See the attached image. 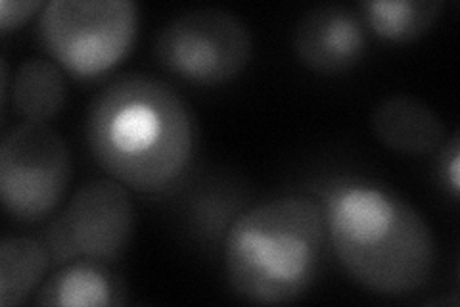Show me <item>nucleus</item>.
<instances>
[{
  "instance_id": "nucleus-1",
  "label": "nucleus",
  "mask_w": 460,
  "mask_h": 307,
  "mask_svg": "<svg viewBox=\"0 0 460 307\" xmlns=\"http://www.w3.org/2000/svg\"><path fill=\"white\" fill-rule=\"evenodd\" d=\"M84 131L98 166L144 194L179 185L194 162L190 108L167 83L148 76L110 83L91 104Z\"/></svg>"
},
{
  "instance_id": "nucleus-2",
  "label": "nucleus",
  "mask_w": 460,
  "mask_h": 307,
  "mask_svg": "<svg viewBox=\"0 0 460 307\" xmlns=\"http://www.w3.org/2000/svg\"><path fill=\"white\" fill-rule=\"evenodd\" d=\"M326 239L341 269L380 296H407L434 275L438 246L420 212L380 185L338 181L324 200Z\"/></svg>"
},
{
  "instance_id": "nucleus-3",
  "label": "nucleus",
  "mask_w": 460,
  "mask_h": 307,
  "mask_svg": "<svg viewBox=\"0 0 460 307\" xmlns=\"http://www.w3.org/2000/svg\"><path fill=\"white\" fill-rule=\"evenodd\" d=\"M324 210L307 196L269 200L242 213L225 239V271L253 303L294 302L313 286L326 246Z\"/></svg>"
},
{
  "instance_id": "nucleus-4",
  "label": "nucleus",
  "mask_w": 460,
  "mask_h": 307,
  "mask_svg": "<svg viewBox=\"0 0 460 307\" xmlns=\"http://www.w3.org/2000/svg\"><path fill=\"white\" fill-rule=\"evenodd\" d=\"M138 10L131 0H52L39 18L40 45L77 77L102 76L133 49Z\"/></svg>"
},
{
  "instance_id": "nucleus-5",
  "label": "nucleus",
  "mask_w": 460,
  "mask_h": 307,
  "mask_svg": "<svg viewBox=\"0 0 460 307\" xmlns=\"http://www.w3.org/2000/svg\"><path fill=\"white\" fill-rule=\"evenodd\" d=\"M252 35L233 12L201 8L171 20L155 39V58L169 73L213 86L238 77L250 64Z\"/></svg>"
},
{
  "instance_id": "nucleus-6",
  "label": "nucleus",
  "mask_w": 460,
  "mask_h": 307,
  "mask_svg": "<svg viewBox=\"0 0 460 307\" xmlns=\"http://www.w3.org/2000/svg\"><path fill=\"white\" fill-rule=\"evenodd\" d=\"M69 181V149L50 125L25 122L6 133L0 146V198L13 219H45L62 202Z\"/></svg>"
},
{
  "instance_id": "nucleus-7",
  "label": "nucleus",
  "mask_w": 460,
  "mask_h": 307,
  "mask_svg": "<svg viewBox=\"0 0 460 307\" xmlns=\"http://www.w3.org/2000/svg\"><path fill=\"white\" fill-rule=\"evenodd\" d=\"M135 208L128 188L115 179L84 183L45 235L54 266L71 261H118L131 244Z\"/></svg>"
},
{
  "instance_id": "nucleus-8",
  "label": "nucleus",
  "mask_w": 460,
  "mask_h": 307,
  "mask_svg": "<svg viewBox=\"0 0 460 307\" xmlns=\"http://www.w3.org/2000/svg\"><path fill=\"white\" fill-rule=\"evenodd\" d=\"M294 50L313 71L336 76L361 62L367 52L365 25L343 6L313 8L296 25Z\"/></svg>"
},
{
  "instance_id": "nucleus-9",
  "label": "nucleus",
  "mask_w": 460,
  "mask_h": 307,
  "mask_svg": "<svg viewBox=\"0 0 460 307\" xmlns=\"http://www.w3.org/2000/svg\"><path fill=\"white\" fill-rule=\"evenodd\" d=\"M372 131L387 149L405 156H426L445 142V123L422 100L392 95L372 112Z\"/></svg>"
},
{
  "instance_id": "nucleus-10",
  "label": "nucleus",
  "mask_w": 460,
  "mask_h": 307,
  "mask_svg": "<svg viewBox=\"0 0 460 307\" xmlns=\"http://www.w3.org/2000/svg\"><path fill=\"white\" fill-rule=\"evenodd\" d=\"M110 263L71 261L40 286L35 305L49 307H108L127 302L125 283Z\"/></svg>"
},
{
  "instance_id": "nucleus-11",
  "label": "nucleus",
  "mask_w": 460,
  "mask_h": 307,
  "mask_svg": "<svg viewBox=\"0 0 460 307\" xmlns=\"http://www.w3.org/2000/svg\"><path fill=\"white\" fill-rule=\"evenodd\" d=\"M12 104L27 122L45 123L66 104V79L54 62L25 60L12 81Z\"/></svg>"
},
{
  "instance_id": "nucleus-12",
  "label": "nucleus",
  "mask_w": 460,
  "mask_h": 307,
  "mask_svg": "<svg viewBox=\"0 0 460 307\" xmlns=\"http://www.w3.org/2000/svg\"><path fill=\"white\" fill-rule=\"evenodd\" d=\"M50 266L45 242L27 237L4 239L0 244V305H20L37 288Z\"/></svg>"
},
{
  "instance_id": "nucleus-13",
  "label": "nucleus",
  "mask_w": 460,
  "mask_h": 307,
  "mask_svg": "<svg viewBox=\"0 0 460 307\" xmlns=\"http://www.w3.org/2000/svg\"><path fill=\"white\" fill-rule=\"evenodd\" d=\"M441 8L438 0H367L361 5L367 25L392 42H411L428 33Z\"/></svg>"
},
{
  "instance_id": "nucleus-14",
  "label": "nucleus",
  "mask_w": 460,
  "mask_h": 307,
  "mask_svg": "<svg viewBox=\"0 0 460 307\" xmlns=\"http://www.w3.org/2000/svg\"><path fill=\"white\" fill-rule=\"evenodd\" d=\"M45 6L40 0H0V29L10 32L13 27H20Z\"/></svg>"
},
{
  "instance_id": "nucleus-15",
  "label": "nucleus",
  "mask_w": 460,
  "mask_h": 307,
  "mask_svg": "<svg viewBox=\"0 0 460 307\" xmlns=\"http://www.w3.org/2000/svg\"><path fill=\"white\" fill-rule=\"evenodd\" d=\"M445 156H449V162H445V175H447V181H449L453 194L458 196V193H460V149H458L456 137L447 146H445Z\"/></svg>"
}]
</instances>
